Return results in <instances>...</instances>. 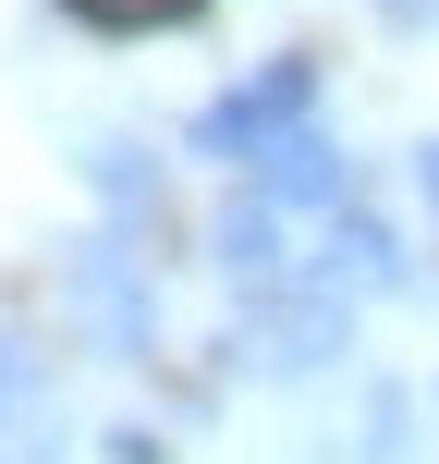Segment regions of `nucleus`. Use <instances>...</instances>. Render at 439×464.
Segmentation results:
<instances>
[{"mask_svg": "<svg viewBox=\"0 0 439 464\" xmlns=\"http://www.w3.org/2000/svg\"><path fill=\"white\" fill-rule=\"evenodd\" d=\"M244 184H256V196H281L293 220H329V208L354 196V160H342V135H329V122L305 111V122H281V135L244 160Z\"/></svg>", "mask_w": 439, "mask_h": 464, "instance_id": "20e7f679", "label": "nucleus"}, {"mask_svg": "<svg viewBox=\"0 0 439 464\" xmlns=\"http://www.w3.org/2000/svg\"><path fill=\"white\" fill-rule=\"evenodd\" d=\"M415 196H427V220H439V135L415 147Z\"/></svg>", "mask_w": 439, "mask_h": 464, "instance_id": "9b49d317", "label": "nucleus"}, {"mask_svg": "<svg viewBox=\"0 0 439 464\" xmlns=\"http://www.w3.org/2000/svg\"><path fill=\"white\" fill-rule=\"evenodd\" d=\"M110 464H171V440L159 428H110Z\"/></svg>", "mask_w": 439, "mask_h": 464, "instance_id": "9d476101", "label": "nucleus"}, {"mask_svg": "<svg viewBox=\"0 0 439 464\" xmlns=\"http://www.w3.org/2000/svg\"><path fill=\"white\" fill-rule=\"evenodd\" d=\"M86 184L110 196V220H122V232L159 220V160H147V147H122V135H110V147H86Z\"/></svg>", "mask_w": 439, "mask_h": 464, "instance_id": "0eeeda50", "label": "nucleus"}, {"mask_svg": "<svg viewBox=\"0 0 439 464\" xmlns=\"http://www.w3.org/2000/svg\"><path fill=\"white\" fill-rule=\"evenodd\" d=\"M318 281H342V294H378V305H391V294H415V245H403L378 208H354V196H342V208H329V256H318Z\"/></svg>", "mask_w": 439, "mask_h": 464, "instance_id": "423d86ee", "label": "nucleus"}, {"mask_svg": "<svg viewBox=\"0 0 439 464\" xmlns=\"http://www.w3.org/2000/svg\"><path fill=\"white\" fill-rule=\"evenodd\" d=\"M318 111V62H256L244 86H220L208 111L184 122V160H208V171H244L256 147L281 135V122H305Z\"/></svg>", "mask_w": 439, "mask_h": 464, "instance_id": "7ed1b4c3", "label": "nucleus"}, {"mask_svg": "<svg viewBox=\"0 0 439 464\" xmlns=\"http://www.w3.org/2000/svg\"><path fill=\"white\" fill-rule=\"evenodd\" d=\"M62 318H73V343H86L98 367H147V343H159V281H147V256L122 245V232L62 245Z\"/></svg>", "mask_w": 439, "mask_h": 464, "instance_id": "f03ea898", "label": "nucleus"}, {"mask_svg": "<svg viewBox=\"0 0 439 464\" xmlns=\"http://www.w3.org/2000/svg\"><path fill=\"white\" fill-rule=\"evenodd\" d=\"M232 379H281V392H293V379H329L354 354V294L342 281H256L244 305H232Z\"/></svg>", "mask_w": 439, "mask_h": 464, "instance_id": "f257e3e1", "label": "nucleus"}, {"mask_svg": "<svg viewBox=\"0 0 439 464\" xmlns=\"http://www.w3.org/2000/svg\"><path fill=\"white\" fill-rule=\"evenodd\" d=\"M427 24H439V0H427Z\"/></svg>", "mask_w": 439, "mask_h": 464, "instance_id": "f8f14e48", "label": "nucleus"}, {"mask_svg": "<svg viewBox=\"0 0 439 464\" xmlns=\"http://www.w3.org/2000/svg\"><path fill=\"white\" fill-rule=\"evenodd\" d=\"M73 13H98V24H171V13H196V0H73Z\"/></svg>", "mask_w": 439, "mask_h": 464, "instance_id": "1a4fd4ad", "label": "nucleus"}, {"mask_svg": "<svg viewBox=\"0 0 439 464\" xmlns=\"http://www.w3.org/2000/svg\"><path fill=\"white\" fill-rule=\"evenodd\" d=\"M354 464H415V403H403V392H367V416H354Z\"/></svg>", "mask_w": 439, "mask_h": 464, "instance_id": "6e6552de", "label": "nucleus"}, {"mask_svg": "<svg viewBox=\"0 0 439 464\" xmlns=\"http://www.w3.org/2000/svg\"><path fill=\"white\" fill-rule=\"evenodd\" d=\"M208 269L232 281V294H256V281H293V208L281 196H220V220H208Z\"/></svg>", "mask_w": 439, "mask_h": 464, "instance_id": "39448f33", "label": "nucleus"}]
</instances>
